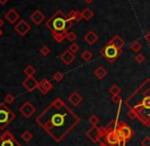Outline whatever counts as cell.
Instances as JSON below:
<instances>
[{
	"instance_id": "cell-39",
	"label": "cell",
	"mask_w": 150,
	"mask_h": 146,
	"mask_svg": "<svg viewBox=\"0 0 150 146\" xmlns=\"http://www.w3.org/2000/svg\"><path fill=\"white\" fill-rule=\"evenodd\" d=\"M145 40L147 41V43L150 44V30L146 33V35H145Z\"/></svg>"
},
{
	"instance_id": "cell-28",
	"label": "cell",
	"mask_w": 150,
	"mask_h": 146,
	"mask_svg": "<svg viewBox=\"0 0 150 146\" xmlns=\"http://www.w3.org/2000/svg\"><path fill=\"white\" fill-rule=\"evenodd\" d=\"M21 137H22L23 140H25L26 142H29V141H31L32 138H33V135H32V133L30 132V131L26 130L22 135H21Z\"/></svg>"
},
{
	"instance_id": "cell-30",
	"label": "cell",
	"mask_w": 150,
	"mask_h": 146,
	"mask_svg": "<svg viewBox=\"0 0 150 146\" xmlns=\"http://www.w3.org/2000/svg\"><path fill=\"white\" fill-rule=\"evenodd\" d=\"M89 123L91 124V126H98L99 124V118L96 115H92L89 118Z\"/></svg>"
},
{
	"instance_id": "cell-13",
	"label": "cell",
	"mask_w": 150,
	"mask_h": 146,
	"mask_svg": "<svg viewBox=\"0 0 150 146\" xmlns=\"http://www.w3.org/2000/svg\"><path fill=\"white\" fill-rule=\"evenodd\" d=\"M52 87L53 86H52L51 82H49L47 79H42L39 82V85H38V89H39V91L42 94H47L52 89Z\"/></svg>"
},
{
	"instance_id": "cell-23",
	"label": "cell",
	"mask_w": 150,
	"mask_h": 146,
	"mask_svg": "<svg viewBox=\"0 0 150 146\" xmlns=\"http://www.w3.org/2000/svg\"><path fill=\"white\" fill-rule=\"evenodd\" d=\"M82 16L85 21H90L91 18L94 16V12L92 11V9L90 8H85V9L82 11Z\"/></svg>"
},
{
	"instance_id": "cell-37",
	"label": "cell",
	"mask_w": 150,
	"mask_h": 146,
	"mask_svg": "<svg viewBox=\"0 0 150 146\" xmlns=\"http://www.w3.org/2000/svg\"><path fill=\"white\" fill-rule=\"evenodd\" d=\"M79 49H80V47H79V45H78L77 43H71V45H69V51H71L73 53H77L78 51H79Z\"/></svg>"
},
{
	"instance_id": "cell-33",
	"label": "cell",
	"mask_w": 150,
	"mask_h": 146,
	"mask_svg": "<svg viewBox=\"0 0 150 146\" xmlns=\"http://www.w3.org/2000/svg\"><path fill=\"white\" fill-rule=\"evenodd\" d=\"M67 39L73 43V42L76 41V39H77V34H76L75 32H67Z\"/></svg>"
},
{
	"instance_id": "cell-29",
	"label": "cell",
	"mask_w": 150,
	"mask_h": 146,
	"mask_svg": "<svg viewBox=\"0 0 150 146\" xmlns=\"http://www.w3.org/2000/svg\"><path fill=\"white\" fill-rule=\"evenodd\" d=\"M14 100H16V97H14L11 93H8V94H6L5 96H4V102H5L6 104H11V103L14 102Z\"/></svg>"
},
{
	"instance_id": "cell-32",
	"label": "cell",
	"mask_w": 150,
	"mask_h": 146,
	"mask_svg": "<svg viewBox=\"0 0 150 146\" xmlns=\"http://www.w3.org/2000/svg\"><path fill=\"white\" fill-rule=\"evenodd\" d=\"M64 79V75H63L61 72H56L55 74L53 75V80L55 82H60Z\"/></svg>"
},
{
	"instance_id": "cell-12",
	"label": "cell",
	"mask_w": 150,
	"mask_h": 146,
	"mask_svg": "<svg viewBox=\"0 0 150 146\" xmlns=\"http://www.w3.org/2000/svg\"><path fill=\"white\" fill-rule=\"evenodd\" d=\"M38 85H39V82H37V80L34 77H27L26 79L23 81V86L27 89V91L32 92L35 89H38Z\"/></svg>"
},
{
	"instance_id": "cell-44",
	"label": "cell",
	"mask_w": 150,
	"mask_h": 146,
	"mask_svg": "<svg viewBox=\"0 0 150 146\" xmlns=\"http://www.w3.org/2000/svg\"><path fill=\"white\" fill-rule=\"evenodd\" d=\"M2 34H3V32H2V31H1V29H0V37L2 36Z\"/></svg>"
},
{
	"instance_id": "cell-22",
	"label": "cell",
	"mask_w": 150,
	"mask_h": 146,
	"mask_svg": "<svg viewBox=\"0 0 150 146\" xmlns=\"http://www.w3.org/2000/svg\"><path fill=\"white\" fill-rule=\"evenodd\" d=\"M52 37L58 43H61L64 39H67V33L63 32H56V33H52Z\"/></svg>"
},
{
	"instance_id": "cell-8",
	"label": "cell",
	"mask_w": 150,
	"mask_h": 146,
	"mask_svg": "<svg viewBox=\"0 0 150 146\" xmlns=\"http://www.w3.org/2000/svg\"><path fill=\"white\" fill-rule=\"evenodd\" d=\"M103 134H104V127L98 126H92L89 130L86 133V136L88 137V139H90L93 143H99L100 140L102 139Z\"/></svg>"
},
{
	"instance_id": "cell-7",
	"label": "cell",
	"mask_w": 150,
	"mask_h": 146,
	"mask_svg": "<svg viewBox=\"0 0 150 146\" xmlns=\"http://www.w3.org/2000/svg\"><path fill=\"white\" fill-rule=\"evenodd\" d=\"M102 139L103 142L107 146H120V139L117 130L109 131L104 128V134Z\"/></svg>"
},
{
	"instance_id": "cell-1",
	"label": "cell",
	"mask_w": 150,
	"mask_h": 146,
	"mask_svg": "<svg viewBox=\"0 0 150 146\" xmlns=\"http://www.w3.org/2000/svg\"><path fill=\"white\" fill-rule=\"evenodd\" d=\"M36 123L55 142L59 143L78 126L80 118L65 104L61 108H56L51 103L36 118Z\"/></svg>"
},
{
	"instance_id": "cell-10",
	"label": "cell",
	"mask_w": 150,
	"mask_h": 146,
	"mask_svg": "<svg viewBox=\"0 0 150 146\" xmlns=\"http://www.w3.org/2000/svg\"><path fill=\"white\" fill-rule=\"evenodd\" d=\"M14 30H16V32L18 35L25 36L30 32L31 25H29L25 20H21V21H18V23H16V24L14 25Z\"/></svg>"
},
{
	"instance_id": "cell-17",
	"label": "cell",
	"mask_w": 150,
	"mask_h": 146,
	"mask_svg": "<svg viewBox=\"0 0 150 146\" xmlns=\"http://www.w3.org/2000/svg\"><path fill=\"white\" fill-rule=\"evenodd\" d=\"M69 101L71 102V105L78 106V105L81 104V103L83 102V97H82L78 92H73L69 96Z\"/></svg>"
},
{
	"instance_id": "cell-11",
	"label": "cell",
	"mask_w": 150,
	"mask_h": 146,
	"mask_svg": "<svg viewBox=\"0 0 150 146\" xmlns=\"http://www.w3.org/2000/svg\"><path fill=\"white\" fill-rule=\"evenodd\" d=\"M20 113H22L25 118H29L36 113V107L32 104L30 101H26V102L20 107Z\"/></svg>"
},
{
	"instance_id": "cell-2",
	"label": "cell",
	"mask_w": 150,
	"mask_h": 146,
	"mask_svg": "<svg viewBox=\"0 0 150 146\" xmlns=\"http://www.w3.org/2000/svg\"><path fill=\"white\" fill-rule=\"evenodd\" d=\"M126 104L130 108L128 117L131 120H139L143 125L150 127V80L130 96Z\"/></svg>"
},
{
	"instance_id": "cell-5",
	"label": "cell",
	"mask_w": 150,
	"mask_h": 146,
	"mask_svg": "<svg viewBox=\"0 0 150 146\" xmlns=\"http://www.w3.org/2000/svg\"><path fill=\"white\" fill-rule=\"evenodd\" d=\"M14 118H16V115L10 111L9 107L6 106V103H0V130H5Z\"/></svg>"
},
{
	"instance_id": "cell-24",
	"label": "cell",
	"mask_w": 150,
	"mask_h": 146,
	"mask_svg": "<svg viewBox=\"0 0 150 146\" xmlns=\"http://www.w3.org/2000/svg\"><path fill=\"white\" fill-rule=\"evenodd\" d=\"M36 73V69L33 65H28V67H25L24 69V74L27 76V77H33Z\"/></svg>"
},
{
	"instance_id": "cell-35",
	"label": "cell",
	"mask_w": 150,
	"mask_h": 146,
	"mask_svg": "<svg viewBox=\"0 0 150 146\" xmlns=\"http://www.w3.org/2000/svg\"><path fill=\"white\" fill-rule=\"evenodd\" d=\"M111 101H112L115 104L120 105V103L122 102V98L120 96V94L119 95H112V97H111Z\"/></svg>"
},
{
	"instance_id": "cell-18",
	"label": "cell",
	"mask_w": 150,
	"mask_h": 146,
	"mask_svg": "<svg viewBox=\"0 0 150 146\" xmlns=\"http://www.w3.org/2000/svg\"><path fill=\"white\" fill-rule=\"evenodd\" d=\"M98 39H99L98 35H97L94 31H89L85 35V37H84V40H85V41L87 42V44H89V45H94V44L98 41Z\"/></svg>"
},
{
	"instance_id": "cell-27",
	"label": "cell",
	"mask_w": 150,
	"mask_h": 146,
	"mask_svg": "<svg viewBox=\"0 0 150 146\" xmlns=\"http://www.w3.org/2000/svg\"><path fill=\"white\" fill-rule=\"evenodd\" d=\"M109 90V93H110L111 95H119L120 92H122V89L120 88V86H117V85H112L110 88L108 89Z\"/></svg>"
},
{
	"instance_id": "cell-9",
	"label": "cell",
	"mask_w": 150,
	"mask_h": 146,
	"mask_svg": "<svg viewBox=\"0 0 150 146\" xmlns=\"http://www.w3.org/2000/svg\"><path fill=\"white\" fill-rule=\"evenodd\" d=\"M0 146H22L9 131H4L0 136Z\"/></svg>"
},
{
	"instance_id": "cell-19",
	"label": "cell",
	"mask_w": 150,
	"mask_h": 146,
	"mask_svg": "<svg viewBox=\"0 0 150 146\" xmlns=\"http://www.w3.org/2000/svg\"><path fill=\"white\" fill-rule=\"evenodd\" d=\"M67 18L73 23H80L81 20H83L82 12H80L79 10H71V11H69V13L67 14Z\"/></svg>"
},
{
	"instance_id": "cell-38",
	"label": "cell",
	"mask_w": 150,
	"mask_h": 146,
	"mask_svg": "<svg viewBox=\"0 0 150 146\" xmlns=\"http://www.w3.org/2000/svg\"><path fill=\"white\" fill-rule=\"evenodd\" d=\"M141 146H150V137H145L141 141Z\"/></svg>"
},
{
	"instance_id": "cell-3",
	"label": "cell",
	"mask_w": 150,
	"mask_h": 146,
	"mask_svg": "<svg viewBox=\"0 0 150 146\" xmlns=\"http://www.w3.org/2000/svg\"><path fill=\"white\" fill-rule=\"evenodd\" d=\"M74 23L69 20L67 16H65L61 10H57L49 20L46 22V27L52 32H63L67 33L69 30L71 28Z\"/></svg>"
},
{
	"instance_id": "cell-25",
	"label": "cell",
	"mask_w": 150,
	"mask_h": 146,
	"mask_svg": "<svg viewBox=\"0 0 150 146\" xmlns=\"http://www.w3.org/2000/svg\"><path fill=\"white\" fill-rule=\"evenodd\" d=\"M130 48L134 52H139L141 49H142V44H141L139 41H134L130 44Z\"/></svg>"
},
{
	"instance_id": "cell-4",
	"label": "cell",
	"mask_w": 150,
	"mask_h": 146,
	"mask_svg": "<svg viewBox=\"0 0 150 146\" xmlns=\"http://www.w3.org/2000/svg\"><path fill=\"white\" fill-rule=\"evenodd\" d=\"M99 53L104 57V59L106 61H108L109 63H113L117 58L122 55V49L115 47L111 41L109 40V42L106 44L105 46H103L102 49H100Z\"/></svg>"
},
{
	"instance_id": "cell-26",
	"label": "cell",
	"mask_w": 150,
	"mask_h": 146,
	"mask_svg": "<svg viewBox=\"0 0 150 146\" xmlns=\"http://www.w3.org/2000/svg\"><path fill=\"white\" fill-rule=\"evenodd\" d=\"M81 57L84 61H85V62H88V61H90L91 59H92L93 54H92V52L89 51V50H85V51L81 54Z\"/></svg>"
},
{
	"instance_id": "cell-34",
	"label": "cell",
	"mask_w": 150,
	"mask_h": 146,
	"mask_svg": "<svg viewBox=\"0 0 150 146\" xmlns=\"http://www.w3.org/2000/svg\"><path fill=\"white\" fill-rule=\"evenodd\" d=\"M145 59H146V57H145L144 54H137L136 56H135V61H136L137 63H139V64H141V63H143L145 61Z\"/></svg>"
},
{
	"instance_id": "cell-36",
	"label": "cell",
	"mask_w": 150,
	"mask_h": 146,
	"mask_svg": "<svg viewBox=\"0 0 150 146\" xmlns=\"http://www.w3.org/2000/svg\"><path fill=\"white\" fill-rule=\"evenodd\" d=\"M50 52H51V49L47 46H42L41 49H40V53L44 56H47L48 54H50Z\"/></svg>"
},
{
	"instance_id": "cell-43",
	"label": "cell",
	"mask_w": 150,
	"mask_h": 146,
	"mask_svg": "<svg viewBox=\"0 0 150 146\" xmlns=\"http://www.w3.org/2000/svg\"><path fill=\"white\" fill-rule=\"evenodd\" d=\"M99 146H107V145L105 144L104 142H101V143H100V145H99Z\"/></svg>"
},
{
	"instance_id": "cell-40",
	"label": "cell",
	"mask_w": 150,
	"mask_h": 146,
	"mask_svg": "<svg viewBox=\"0 0 150 146\" xmlns=\"http://www.w3.org/2000/svg\"><path fill=\"white\" fill-rule=\"evenodd\" d=\"M8 1H9V0H0V4H1V5H5Z\"/></svg>"
},
{
	"instance_id": "cell-42",
	"label": "cell",
	"mask_w": 150,
	"mask_h": 146,
	"mask_svg": "<svg viewBox=\"0 0 150 146\" xmlns=\"http://www.w3.org/2000/svg\"><path fill=\"white\" fill-rule=\"evenodd\" d=\"M3 26V21H2V18H0V28Z\"/></svg>"
},
{
	"instance_id": "cell-31",
	"label": "cell",
	"mask_w": 150,
	"mask_h": 146,
	"mask_svg": "<svg viewBox=\"0 0 150 146\" xmlns=\"http://www.w3.org/2000/svg\"><path fill=\"white\" fill-rule=\"evenodd\" d=\"M52 104H53L56 108H61V107L64 105V102H63L60 98H55L53 101H52Z\"/></svg>"
},
{
	"instance_id": "cell-21",
	"label": "cell",
	"mask_w": 150,
	"mask_h": 146,
	"mask_svg": "<svg viewBox=\"0 0 150 146\" xmlns=\"http://www.w3.org/2000/svg\"><path fill=\"white\" fill-rule=\"evenodd\" d=\"M110 41H111V43L115 46V47L120 48V49H122V47L125 46V41L120 37L119 35H115V37L110 40Z\"/></svg>"
},
{
	"instance_id": "cell-14",
	"label": "cell",
	"mask_w": 150,
	"mask_h": 146,
	"mask_svg": "<svg viewBox=\"0 0 150 146\" xmlns=\"http://www.w3.org/2000/svg\"><path fill=\"white\" fill-rule=\"evenodd\" d=\"M76 56H75V53H73L71 51L69 50H65L62 54L60 55V59L63 63H65L67 65H69L74 60H75Z\"/></svg>"
},
{
	"instance_id": "cell-20",
	"label": "cell",
	"mask_w": 150,
	"mask_h": 146,
	"mask_svg": "<svg viewBox=\"0 0 150 146\" xmlns=\"http://www.w3.org/2000/svg\"><path fill=\"white\" fill-rule=\"evenodd\" d=\"M93 75H94L98 80H103L107 76V71L103 67H98L94 71Z\"/></svg>"
},
{
	"instance_id": "cell-16",
	"label": "cell",
	"mask_w": 150,
	"mask_h": 146,
	"mask_svg": "<svg viewBox=\"0 0 150 146\" xmlns=\"http://www.w3.org/2000/svg\"><path fill=\"white\" fill-rule=\"evenodd\" d=\"M5 18L10 24L16 25V22H18L20 20V14L16 11L14 9H9L5 14Z\"/></svg>"
},
{
	"instance_id": "cell-15",
	"label": "cell",
	"mask_w": 150,
	"mask_h": 146,
	"mask_svg": "<svg viewBox=\"0 0 150 146\" xmlns=\"http://www.w3.org/2000/svg\"><path fill=\"white\" fill-rule=\"evenodd\" d=\"M30 18L32 20V22H33L35 25H37V26H39V25L45 20V16H44L40 10H35V11L32 13V16Z\"/></svg>"
},
{
	"instance_id": "cell-41",
	"label": "cell",
	"mask_w": 150,
	"mask_h": 146,
	"mask_svg": "<svg viewBox=\"0 0 150 146\" xmlns=\"http://www.w3.org/2000/svg\"><path fill=\"white\" fill-rule=\"evenodd\" d=\"M93 1H94V0H84V2H86V3H88V4L92 3Z\"/></svg>"
},
{
	"instance_id": "cell-6",
	"label": "cell",
	"mask_w": 150,
	"mask_h": 146,
	"mask_svg": "<svg viewBox=\"0 0 150 146\" xmlns=\"http://www.w3.org/2000/svg\"><path fill=\"white\" fill-rule=\"evenodd\" d=\"M117 131L120 139V146H126V144L132 139L133 135H134V132H133L132 128H131L128 124H126L125 122L119 123Z\"/></svg>"
}]
</instances>
